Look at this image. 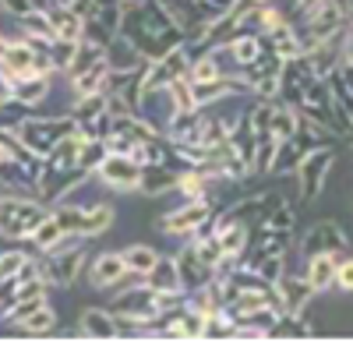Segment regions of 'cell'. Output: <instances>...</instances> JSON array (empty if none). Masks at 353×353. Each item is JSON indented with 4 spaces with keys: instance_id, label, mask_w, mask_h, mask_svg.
Listing matches in <instances>:
<instances>
[{
    "instance_id": "obj_1",
    "label": "cell",
    "mask_w": 353,
    "mask_h": 353,
    "mask_svg": "<svg viewBox=\"0 0 353 353\" xmlns=\"http://www.w3.org/2000/svg\"><path fill=\"white\" fill-rule=\"evenodd\" d=\"M141 61H159L163 53L184 46V32L176 28V21L170 18V11L159 0H134L124 4V18H121V32Z\"/></svg>"
},
{
    "instance_id": "obj_2",
    "label": "cell",
    "mask_w": 353,
    "mask_h": 353,
    "mask_svg": "<svg viewBox=\"0 0 353 353\" xmlns=\"http://www.w3.org/2000/svg\"><path fill=\"white\" fill-rule=\"evenodd\" d=\"M81 138H85V134L71 131V134H64V138L43 156V176H39V198H43V201H61L68 191H74L85 176H88V173L78 166Z\"/></svg>"
},
{
    "instance_id": "obj_3",
    "label": "cell",
    "mask_w": 353,
    "mask_h": 353,
    "mask_svg": "<svg viewBox=\"0 0 353 353\" xmlns=\"http://www.w3.org/2000/svg\"><path fill=\"white\" fill-rule=\"evenodd\" d=\"M350 25V0H321L318 8H311L307 14H301V28H297V39L307 50L329 43L332 36H339L343 28Z\"/></svg>"
},
{
    "instance_id": "obj_4",
    "label": "cell",
    "mask_w": 353,
    "mask_h": 353,
    "mask_svg": "<svg viewBox=\"0 0 353 353\" xmlns=\"http://www.w3.org/2000/svg\"><path fill=\"white\" fill-rule=\"evenodd\" d=\"M46 201L36 194H0V237L28 241L43 219H46Z\"/></svg>"
},
{
    "instance_id": "obj_5",
    "label": "cell",
    "mask_w": 353,
    "mask_h": 353,
    "mask_svg": "<svg viewBox=\"0 0 353 353\" xmlns=\"http://www.w3.org/2000/svg\"><path fill=\"white\" fill-rule=\"evenodd\" d=\"M74 131V121H71V113L68 117H32V113H25L21 121L11 128V134L18 138V145H25L32 156H46L57 141H61L64 134Z\"/></svg>"
},
{
    "instance_id": "obj_6",
    "label": "cell",
    "mask_w": 353,
    "mask_h": 353,
    "mask_svg": "<svg viewBox=\"0 0 353 353\" xmlns=\"http://www.w3.org/2000/svg\"><path fill=\"white\" fill-rule=\"evenodd\" d=\"M332 166H336V149L332 145H318L311 149L301 163H297V181H301V198L304 201H314L321 191H325V181L332 176Z\"/></svg>"
},
{
    "instance_id": "obj_7",
    "label": "cell",
    "mask_w": 353,
    "mask_h": 353,
    "mask_svg": "<svg viewBox=\"0 0 353 353\" xmlns=\"http://www.w3.org/2000/svg\"><path fill=\"white\" fill-rule=\"evenodd\" d=\"M85 265H88L85 244H74V248H68V251L43 254L39 276H43L46 286H71V283H78V276L85 272Z\"/></svg>"
},
{
    "instance_id": "obj_8",
    "label": "cell",
    "mask_w": 353,
    "mask_h": 353,
    "mask_svg": "<svg viewBox=\"0 0 353 353\" xmlns=\"http://www.w3.org/2000/svg\"><path fill=\"white\" fill-rule=\"evenodd\" d=\"M212 216V201L201 198V201H184L181 209H173L166 216L156 219V230L159 233H170V237H191V233Z\"/></svg>"
},
{
    "instance_id": "obj_9",
    "label": "cell",
    "mask_w": 353,
    "mask_h": 353,
    "mask_svg": "<svg viewBox=\"0 0 353 353\" xmlns=\"http://www.w3.org/2000/svg\"><path fill=\"white\" fill-rule=\"evenodd\" d=\"M96 176L110 188V191H121V194H131L138 191V181H141V163L131 159V156H117V152H106V159L99 163Z\"/></svg>"
},
{
    "instance_id": "obj_10",
    "label": "cell",
    "mask_w": 353,
    "mask_h": 353,
    "mask_svg": "<svg viewBox=\"0 0 353 353\" xmlns=\"http://www.w3.org/2000/svg\"><path fill=\"white\" fill-rule=\"evenodd\" d=\"M121 18H124V0H110V4H92L85 18V36L81 39H92L99 46H106L117 32H121Z\"/></svg>"
},
{
    "instance_id": "obj_11",
    "label": "cell",
    "mask_w": 353,
    "mask_h": 353,
    "mask_svg": "<svg viewBox=\"0 0 353 353\" xmlns=\"http://www.w3.org/2000/svg\"><path fill=\"white\" fill-rule=\"evenodd\" d=\"M138 117H141V121H149L156 131H166V124L176 117V103H173L170 85H163V88H141Z\"/></svg>"
},
{
    "instance_id": "obj_12",
    "label": "cell",
    "mask_w": 353,
    "mask_h": 353,
    "mask_svg": "<svg viewBox=\"0 0 353 353\" xmlns=\"http://www.w3.org/2000/svg\"><path fill=\"white\" fill-rule=\"evenodd\" d=\"M173 265H176V276H181V293H191V290L205 286L209 279H216V269H212L209 261H201V254L194 251L191 241H188V248L176 251Z\"/></svg>"
},
{
    "instance_id": "obj_13",
    "label": "cell",
    "mask_w": 353,
    "mask_h": 353,
    "mask_svg": "<svg viewBox=\"0 0 353 353\" xmlns=\"http://www.w3.org/2000/svg\"><path fill=\"white\" fill-rule=\"evenodd\" d=\"M272 293H276L279 307L290 311V314H304L307 304L314 301V290L304 283V276H290V272H283V276L272 283Z\"/></svg>"
},
{
    "instance_id": "obj_14",
    "label": "cell",
    "mask_w": 353,
    "mask_h": 353,
    "mask_svg": "<svg viewBox=\"0 0 353 353\" xmlns=\"http://www.w3.org/2000/svg\"><path fill=\"white\" fill-rule=\"evenodd\" d=\"M301 248H304V254H318V251L343 254V251L350 248V241H346V233H343V226H339V223H332V219H321V223H314V226L304 233Z\"/></svg>"
},
{
    "instance_id": "obj_15",
    "label": "cell",
    "mask_w": 353,
    "mask_h": 353,
    "mask_svg": "<svg viewBox=\"0 0 353 353\" xmlns=\"http://www.w3.org/2000/svg\"><path fill=\"white\" fill-rule=\"evenodd\" d=\"M50 88H53V71H28L21 78H11V99L36 110L50 96Z\"/></svg>"
},
{
    "instance_id": "obj_16",
    "label": "cell",
    "mask_w": 353,
    "mask_h": 353,
    "mask_svg": "<svg viewBox=\"0 0 353 353\" xmlns=\"http://www.w3.org/2000/svg\"><path fill=\"white\" fill-rule=\"evenodd\" d=\"M128 279H131V272H128L121 251H106L88 265V283H92L96 290H113V286H121Z\"/></svg>"
},
{
    "instance_id": "obj_17",
    "label": "cell",
    "mask_w": 353,
    "mask_h": 353,
    "mask_svg": "<svg viewBox=\"0 0 353 353\" xmlns=\"http://www.w3.org/2000/svg\"><path fill=\"white\" fill-rule=\"evenodd\" d=\"M336 265H339V254H332V251L307 254V265H304V283H307L314 293H325V290H332Z\"/></svg>"
},
{
    "instance_id": "obj_18",
    "label": "cell",
    "mask_w": 353,
    "mask_h": 353,
    "mask_svg": "<svg viewBox=\"0 0 353 353\" xmlns=\"http://www.w3.org/2000/svg\"><path fill=\"white\" fill-rule=\"evenodd\" d=\"M176 166H166V163H141V181H138V191L141 194H170L173 184H176Z\"/></svg>"
},
{
    "instance_id": "obj_19",
    "label": "cell",
    "mask_w": 353,
    "mask_h": 353,
    "mask_svg": "<svg viewBox=\"0 0 353 353\" xmlns=\"http://www.w3.org/2000/svg\"><path fill=\"white\" fill-rule=\"evenodd\" d=\"M46 18H50V25H53V36H57V39L81 43V36H85V18H78L74 11H68L61 0H53V4L46 8Z\"/></svg>"
},
{
    "instance_id": "obj_20",
    "label": "cell",
    "mask_w": 353,
    "mask_h": 353,
    "mask_svg": "<svg viewBox=\"0 0 353 353\" xmlns=\"http://www.w3.org/2000/svg\"><path fill=\"white\" fill-rule=\"evenodd\" d=\"M18 36L28 39V43H36V46H50L57 39L46 11H39V8H28L25 14H18Z\"/></svg>"
},
{
    "instance_id": "obj_21",
    "label": "cell",
    "mask_w": 353,
    "mask_h": 353,
    "mask_svg": "<svg viewBox=\"0 0 353 353\" xmlns=\"http://www.w3.org/2000/svg\"><path fill=\"white\" fill-rule=\"evenodd\" d=\"M145 64H149V61H141L138 50H134L124 36H113V39L106 43V68H110V71L128 74V71H141Z\"/></svg>"
},
{
    "instance_id": "obj_22",
    "label": "cell",
    "mask_w": 353,
    "mask_h": 353,
    "mask_svg": "<svg viewBox=\"0 0 353 353\" xmlns=\"http://www.w3.org/2000/svg\"><path fill=\"white\" fill-rule=\"evenodd\" d=\"M219 50L230 57L233 64H237V74H241L244 68H251L258 57L265 53V39H261V36H233V39L223 43Z\"/></svg>"
},
{
    "instance_id": "obj_23",
    "label": "cell",
    "mask_w": 353,
    "mask_h": 353,
    "mask_svg": "<svg viewBox=\"0 0 353 353\" xmlns=\"http://www.w3.org/2000/svg\"><path fill=\"white\" fill-rule=\"evenodd\" d=\"M261 39H265V46H269L276 57H283V61H293V57L304 53V46H301V39H297V25H293V21L276 25L272 32H265Z\"/></svg>"
},
{
    "instance_id": "obj_24",
    "label": "cell",
    "mask_w": 353,
    "mask_h": 353,
    "mask_svg": "<svg viewBox=\"0 0 353 353\" xmlns=\"http://www.w3.org/2000/svg\"><path fill=\"white\" fill-rule=\"evenodd\" d=\"M141 279L149 283V286L159 293V297H181V276H176L173 258H159Z\"/></svg>"
},
{
    "instance_id": "obj_25",
    "label": "cell",
    "mask_w": 353,
    "mask_h": 353,
    "mask_svg": "<svg viewBox=\"0 0 353 353\" xmlns=\"http://www.w3.org/2000/svg\"><path fill=\"white\" fill-rule=\"evenodd\" d=\"M0 188H8L11 194H39V184L21 170V163L14 156H8L0 163Z\"/></svg>"
},
{
    "instance_id": "obj_26",
    "label": "cell",
    "mask_w": 353,
    "mask_h": 353,
    "mask_svg": "<svg viewBox=\"0 0 353 353\" xmlns=\"http://www.w3.org/2000/svg\"><path fill=\"white\" fill-rule=\"evenodd\" d=\"M78 329H81V336L110 339V336H117V318H113V311L88 307V311H81V318H78Z\"/></svg>"
},
{
    "instance_id": "obj_27",
    "label": "cell",
    "mask_w": 353,
    "mask_h": 353,
    "mask_svg": "<svg viewBox=\"0 0 353 353\" xmlns=\"http://www.w3.org/2000/svg\"><path fill=\"white\" fill-rule=\"evenodd\" d=\"M103 57H106V46H99V43H92V39H81L64 74H68V78H78V74H85L88 68H96Z\"/></svg>"
},
{
    "instance_id": "obj_28",
    "label": "cell",
    "mask_w": 353,
    "mask_h": 353,
    "mask_svg": "<svg viewBox=\"0 0 353 353\" xmlns=\"http://www.w3.org/2000/svg\"><path fill=\"white\" fill-rule=\"evenodd\" d=\"M121 258H124V265H128V272L141 279V276L159 261V251L149 248V244H128V248H121Z\"/></svg>"
},
{
    "instance_id": "obj_29",
    "label": "cell",
    "mask_w": 353,
    "mask_h": 353,
    "mask_svg": "<svg viewBox=\"0 0 353 353\" xmlns=\"http://www.w3.org/2000/svg\"><path fill=\"white\" fill-rule=\"evenodd\" d=\"M61 237H64V226L57 223V216L53 212H46V219L28 233V241H32V248L39 251V254H50L57 244H61Z\"/></svg>"
},
{
    "instance_id": "obj_30",
    "label": "cell",
    "mask_w": 353,
    "mask_h": 353,
    "mask_svg": "<svg viewBox=\"0 0 353 353\" xmlns=\"http://www.w3.org/2000/svg\"><path fill=\"white\" fill-rule=\"evenodd\" d=\"M113 226V209L110 205H88V209L81 212V237H99V233H106Z\"/></svg>"
},
{
    "instance_id": "obj_31",
    "label": "cell",
    "mask_w": 353,
    "mask_h": 353,
    "mask_svg": "<svg viewBox=\"0 0 353 353\" xmlns=\"http://www.w3.org/2000/svg\"><path fill=\"white\" fill-rule=\"evenodd\" d=\"M106 74H110V68H106V57H103V61H99L96 68H88L85 74L71 78V92H74V99H81V96H92V92H103Z\"/></svg>"
},
{
    "instance_id": "obj_32",
    "label": "cell",
    "mask_w": 353,
    "mask_h": 353,
    "mask_svg": "<svg viewBox=\"0 0 353 353\" xmlns=\"http://www.w3.org/2000/svg\"><path fill=\"white\" fill-rule=\"evenodd\" d=\"M297 124H301V113L293 110V106H283V103L272 99V117H269V131H272V138H276V141L290 138L293 131H297Z\"/></svg>"
},
{
    "instance_id": "obj_33",
    "label": "cell",
    "mask_w": 353,
    "mask_h": 353,
    "mask_svg": "<svg viewBox=\"0 0 353 353\" xmlns=\"http://www.w3.org/2000/svg\"><path fill=\"white\" fill-rule=\"evenodd\" d=\"M18 325L28 332V336H43V332H53V325H57V314L50 311V304L43 301V304H36L32 311H28Z\"/></svg>"
},
{
    "instance_id": "obj_34",
    "label": "cell",
    "mask_w": 353,
    "mask_h": 353,
    "mask_svg": "<svg viewBox=\"0 0 353 353\" xmlns=\"http://www.w3.org/2000/svg\"><path fill=\"white\" fill-rule=\"evenodd\" d=\"M103 159H106V141H99V138H81V149H78V166H81L85 173H96Z\"/></svg>"
},
{
    "instance_id": "obj_35",
    "label": "cell",
    "mask_w": 353,
    "mask_h": 353,
    "mask_svg": "<svg viewBox=\"0 0 353 353\" xmlns=\"http://www.w3.org/2000/svg\"><path fill=\"white\" fill-rule=\"evenodd\" d=\"M201 336L205 339H230V336H237V325H233L223 311H216V314L201 318Z\"/></svg>"
},
{
    "instance_id": "obj_36",
    "label": "cell",
    "mask_w": 353,
    "mask_h": 353,
    "mask_svg": "<svg viewBox=\"0 0 353 353\" xmlns=\"http://www.w3.org/2000/svg\"><path fill=\"white\" fill-rule=\"evenodd\" d=\"M78 43H68V39H53L46 46V61H50V71H68L71 57H74Z\"/></svg>"
},
{
    "instance_id": "obj_37",
    "label": "cell",
    "mask_w": 353,
    "mask_h": 353,
    "mask_svg": "<svg viewBox=\"0 0 353 353\" xmlns=\"http://www.w3.org/2000/svg\"><path fill=\"white\" fill-rule=\"evenodd\" d=\"M283 258H286V254H269V258H261V261H254V265H251V272H254L258 279H265V283L272 286V283H276V279L286 272Z\"/></svg>"
},
{
    "instance_id": "obj_38",
    "label": "cell",
    "mask_w": 353,
    "mask_h": 353,
    "mask_svg": "<svg viewBox=\"0 0 353 353\" xmlns=\"http://www.w3.org/2000/svg\"><path fill=\"white\" fill-rule=\"evenodd\" d=\"M28 261H32V258H28L25 251H18V248L4 251V254H0V279H8V276H18V272L25 269Z\"/></svg>"
},
{
    "instance_id": "obj_39",
    "label": "cell",
    "mask_w": 353,
    "mask_h": 353,
    "mask_svg": "<svg viewBox=\"0 0 353 353\" xmlns=\"http://www.w3.org/2000/svg\"><path fill=\"white\" fill-rule=\"evenodd\" d=\"M332 286H339L343 293H350V290H353V265H350V254H346V251L339 254V265H336V279H332Z\"/></svg>"
},
{
    "instance_id": "obj_40",
    "label": "cell",
    "mask_w": 353,
    "mask_h": 353,
    "mask_svg": "<svg viewBox=\"0 0 353 353\" xmlns=\"http://www.w3.org/2000/svg\"><path fill=\"white\" fill-rule=\"evenodd\" d=\"M61 4L68 11H74L78 18H88V11H92V0H61Z\"/></svg>"
},
{
    "instance_id": "obj_41",
    "label": "cell",
    "mask_w": 353,
    "mask_h": 353,
    "mask_svg": "<svg viewBox=\"0 0 353 353\" xmlns=\"http://www.w3.org/2000/svg\"><path fill=\"white\" fill-rule=\"evenodd\" d=\"M28 8H36L32 0H4V11H11L14 18H18V14H25Z\"/></svg>"
},
{
    "instance_id": "obj_42",
    "label": "cell",
    "mask_w": 353,
    "mask_h": 353,
    "mask_svg": "<svg viewBox=\"0 0 353 353\" xmlns=\"http://www.w3.org/2000/svg\"><path fill=\"white\" fill-rule=\"evenodd\" d=\"M261 4H272V0H233V11H251V8H261Z\"/></svg>"
},
{
    "instance_id": "obj_43",
    "label": "cell",
    "mask_w": 353,
    "mask_h": 353,
    "mask_svg": "<svg viewBox=\"0 0 353 353\" xmlns=\"http://www.w3.org/2000/svg\"><path fill=\"white\" fill-rule=\"evenodd\" d=\"M11 99V78L4 74V71H0V106H4Z\"/></svg>"
},
{
    "instance_id": "obj_44",
    "label": "cell",
    "mask_w": 353,
    "mask_h": 353,
    "mask_svg": "<svg viewBox=\"0 0 353 353\" xmlns=\"http://www.w3.org/2000/svg\"><path fill=\"white\" fill-rule=\"evenodd\" d=\"M318 4H321V0H297V18H301V14H307L311 8H318Z\"/></svg>"
},
{
    "instance_id": "obj_45",
    "label": "cell",
    "mask_w": 353,
    "mask_h": 353,
    "mask_svg": "<svg viewBox=\"0 0 353 353\" xmlns=\"http://www.w3.org/2000/svg\"><path fill=\"white\" fill-rule=\"evenodd\" d=\"M11 156V145H8V138H4V131H0V163H4Z\"/></svg>"
},
{
    "instance_id": "obj_46",
    "label": "cell",
    "mask_w": 353,
    "mask_h": 353,
    "mask_svg": "<svg viewBox=\"0 0 353 353\" xmlns=\"http://www.w3.org/2000/svg\"><path fill=\"white\" fill-rule=\"evenodd\" d=\"M0 11H4V0H0Z\"/></svg>"
},
{
    "instance_id": "obj_47",
    "label": "cell",
    "mask_w": 353,
    "mask_h": 353,
    "mask_svg": "<svg viewBox=\"0 0 353 353\" xmlns=\"http://www.w3.org/2000/svg\"><path fill=\"white\" fill-rule=\"evenodd\" d=\"M124 4H134V0H124Z\"/></svg>"
}]
</instances>
